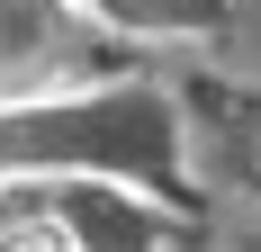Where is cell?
Returning a JSON list of instances; mask_svg holds the SVG:
<instances>
[{"label": "cell", "instance_id": "2", "mask_svg": "<svg viewBox=\"0 0 261 252\" xmlns=\"http://www.w3.org/2000/svg\"><path fill=\"white\" fill-rule=\"evenodd\" d=\"M126 72V36L81 0H0V108H45L72 90H108Z\"/></svg>", "mask_w": 261, "mask_h": 252}, {"label": "cell", "instance_id": "3", "mask_svg": "<svg viewBox=\"0 0 261 252\" xmlns=\"http://www.w3.org/2000/svg\"><path fill=\"white\" fill-rule=\"evenodd\" d=\"M81 9H99L117 36H216V27L234 18V0H81Z\"/></svg>", "mask_w": 261, "mask_h": 252}, {"label": "cell", "instance_id": "4", "mask_svg": "<svg viewBox=\"0 0 261 252\" xmlns=\"http://www.w3.org/2000/svg\"><path fill=\"white\" fill-rule=\"evenodd\" d=\"M0 252H90L72 234V216L63 207H45L36 189H18L9 180V198H0Z\"/></svg>", "mask_w": 261, "mask_h": 252}, {"label": "cell", "instance_id": "1", "mask_svg": "<svg viewBox=\"0 0 261 252\" xmlns=\"http://www.w3.org/2000/svg\"><path fill=\"white\" fill-rule=\"evenodd\" d=\"M9 180H117L162 207H189L180 108L153 81H108L45 108H0V189Z\"/></svg>", "mask_w": 261, "mask_h": 252}]
</instances>
